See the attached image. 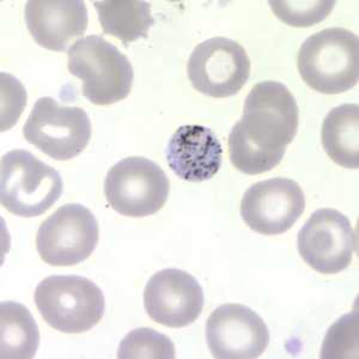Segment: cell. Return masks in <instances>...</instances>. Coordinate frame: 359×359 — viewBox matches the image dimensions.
<instances>
[{"instance_id":"4fadbf2b","label":"cell","mask_w":359,"mask_h":359,"mask_svg":"<svg viewBox=\"0 0 359 359\" xmlns=\"http://www.w3.org/2000/svg\"><path fill=\"white\" fill-rule=\"evenodd\" d=\"M204 291L192 274L165 269L154 274L144 290L147 315L159 325L182 328L196 323L204 309Z\"/></svg>"},{"instance_id":"2e32d148","label":"cell","mask_w":359,"mask_h":359,"mask_svg":"<svg viewBox=\"0 0 359 359\" xmlns=\"http://www.w3.org/2000/svg\"><path fill=\"white\" fill-rule=\"evenodd\" d=\"M323 145L330 158L340 167H359V106L355 103L333 108L323 120Z\"/></svg>"},{"instance_id":"52a82bcc","label":"cell","mask_w":359,"mask_h":359,"mask_svg":"<svg viewBox=\"0 0 359 359\" xmlns=\"http://www.w3.org/2000/svg\"><path fill=\"white\" fill-rule=\"evenodd\" d=\"M29 144L55 161L81 155L91 138V123L79 107L62 106L52 97L37 100L23 126Z\"/></svg>"},{"instance_id":"ffe728a7","label":"cell","mask_w":359,"mask_h":359,"mask_svg":"<svg viewBox=\"0 0 359 359\" xmlns=\"http://www.w3.org/2000/svg\"><path fill=\"white\" fill-rule=\"evenodd\" d=\"M274 15L292 27H311L326 20L335 1H269Z\"/></svg>"},{"instance_id":"ac0fdd59","label":"cell","mask_w":359,"mask_h":359,"mask_svg":"<svg viewBox=\"0 0 359 359\" xmlns=\"http://www.w3.org/2000/svg\"><path fill=\"white\" fill-rule=\"evenodd\" d=\"M0 318L1 358H34L40 344V331L28 308L13 301L1 302Z\"/></svg>"},{"instance_id":"e0dca14e","label":"cell","mask_w":359,"mask_h":359,"mask_svg":"<svg viewBox=\"0 0 359 359\" xmlns=\"http://www.w3.org/2000/svg\"><path fill=\"white\" fill-rule=\"evenodd\" d=\"M102 30L125 45L147 39L154 25L151 5L142 0L94 1Z\"/></svg>"},{"instance_id":"7402d4cb","label":"cell","mask_w":359,"mask_h":359,"mask_svg":"<svg viewBox=\"0 0 359 359\" xmlns=\"http://www.w3.org/2000/svg\"><path fill=\"white\" fill-rule=\"evenodd\" d=\"M1 131L4 132L16 123L25 109L27 95L20 81L11 74H1Z\"/></svg>"},{"instance_id":"6da1fadb","label":"cell","mask_w":359,"mask_h":359,"mask_svg":"<svg viewBox=\"0 0 359 359\" xmlns=\"http://www.w3.org/2000/svg\"><path fill=\"white\" fill-rule=\"evenodd\" d=\"M299 111L285 84L257 83L245 98L243 114L229 135V155L237 170L259 175L282 162L297 135Z\"/></svg>"},{"instance_id":"8992f818","label":"cell","mask_w":359,"mask_h":359,"mask_svg":"<svg viewBox=\"0 0 359 359\" xmlns=\"http://www.w3.org/2000/svg\"><path fill=\"white\" fill-rule=\"evenodd\" d=\"M170 184L163 169L145 157H127L109 169L104 194L111 208L132 218L151 216L167 203Z\"/></svg>"},{"instance_id":"8fae6325","label":"cell","mask_w":359,"mask_h":359,"mask_svg":"<svg viewBox=\"0 0 359 359\" xmlns=\"http://www.w3.org/2000/svg\"><path fill=\"white\" fill-rule=\"evenodd\" d=\"M306 208L301 186L285 177L265 180L252 184L241 201V217L253 231L280 235L290 230Z\"/></svg>"},{"instance_id":"9c48e42d","label":"cell","mask_w":359,"mask_h":359,"mask_svg":"<svg viewBox=\"0 0 359 359\" xmlns=\"http://www.w3.org/2000/svg\"><path fill=\"white\" fill-rule=\"evenodd\" d=\"M187 74L193 88L215 98L230 97L249 79L250 60L240 43L226 37L201 42L188 59Z\"/></svg>"},{"instance_id":"7c38bea8","label":"cell","mask_w":359,"mask_h":359,"mask_svg":"<svg viewBox=\"0 0 359 359\" xmlns=\"http://www.w3.org/2000/svg\"><path fill=\"white\" fill-rule=\"evenodd\" d=\"M206 340L215 358H259L269 346V327L248 306L229 303L210 315Z\"/></svg>"},{"instance_id":"ba28073f","label":"cell","mask_w":359,"mask_h":359,"mask_svg":"<svg viewBox=\"0 0 359 359\" xmlns=\"http://www.w3.org/2000/svg\"><path fill=\"white\" fill-rule=\"evenodd\" d=\"M100 238L97 219L81 204H66L37 231V253L50 266H74L94 253Z\"/></svg>"},{"instance_id":"5b68a950","label":"cell","mask_w":359,"mask_h":359,"mask_svg":"<svg viewBox=\"0 0 359 359\" xmlns=\"http://www.w3.org/2000/svg\"><path fill=\"white\" fill-rule=\"evenodd\" d=\"M34 301L46 323L67 334L93 330L106 309L102 290L79 276L45 278L36 286Z\"/></svg>"},{"instance_id":"7a4b0ae2","label":"cell","mask_w":359,"mask_h":359,"mask_svg":"<svg viewBox=\"0 0 359 359\" xmlns=\"http://www.w3.org/2000/svg\"><path fill=\"white\" fill-rule=\"evenodd\" d=\"M298 72L306 84L321 94L345 93L359 78L358 36L344 28H328L303 42Z\"/></svg>"},{"instance_id":"30bf717a","label":"cell","mask_w":359,"mask_h":359,"mask_svg":"<svg viewBox=\"0 0 359 359\" xmlns=\"http://www.w3.org/2000/svg\"><path fill=\"white\" fill-rule=\"evenodd\" d=\"M298 252L318 273L335 274L346 269L357 249L351 222L333 208L311 215L297 236Z\"/></svg>"},{"instance_id":"5bb4252c","label":"cell","mask_w":359,"mask_h":359,"mask_svg":"<svg viewBox=\"0 0 359 359\" xmlns=\"http://www.w3.org/2000/svg\"><path fill=\"white\" fill-rule=\"evenodd\" d=\"M25 23L37 45L66 52L86 34L89 17L82 0H30L25 4Z\"/></svg>"},{"instance_id":"277c9868","label":"cell","mask_w":359,"mask_h":359,"mask_svg":"<svg viewBox=\"0 0 359 359\" xmlns=\"http://www.w3.org/2000/svg\"><path fill=\"white\" fill-rule=\"evenodd\" d=\"M62 187L57 170L32 152L11 150L1 157L0 201L15 216H41L59 201Z\"/></svg>"},{"instance_id":"d6986e66","label":"cell","mask_w":359,"mask_h":359,"mask_svg":"<svg viewBox=\"0 0 359 359\" xmlns=\"http://www.w3.org/2000/svg\"><path fill=\"white\" fill-rule=\"evenodd\" d=\"M175 345L167 335L151 328H137L120 343V359H174Z\"/></svg>"},{"instance_id":"44dd1931","label":"cell","mask_w":359,"mask_h":359,"mask_svg":"<svg viewBox=\"0 0 359 359\" xmlns=\"http://www.w3.org/2000/svg\"><path fill=\"white\" fill-rule=\"evenodd\" d=\"M358 315L348 314L340 318L338 323L331 327L327 333L323 344L321 357L323 358H345L346 352H351L353 337H358Z\"/></svg>"},{"instance_id":"3957f363","label":"cell","mask_w":359,"mask_h":359,"mask_svg":"<svg viewBox=\"0 0 359 359\" xmlns=\"http://www.w3.org/2000/svg\"><path fill=\"white\" fill-rule=\"evenodd\" d=\"M67 69L83 82V95L96 106L120 102L135 79L131 62L116 46L100 35L79 39L69 49Z\"/></svg>"},{"instance_id":"9a60e30c","label":"cell","mask_w":359,"mask_h":359,"mask_svg":"<svg viewBox=\"0 0 359 359\" xmlns=\"http://www.w3.org/2000/svg\"><path fill=\"white\" fill-rule=\"evenodd\" d=\"M168 165L189 182H203L219 172L223 149L212 130L201 125L180 126L165 149Z\"/></svg>"}]
</instances>
